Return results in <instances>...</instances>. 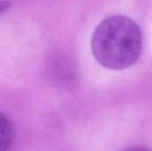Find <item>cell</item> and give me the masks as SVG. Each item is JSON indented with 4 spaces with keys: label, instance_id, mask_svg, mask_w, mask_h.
<instances>
[{
    "label": "cell",
    "instance_id": "obj_1",
    "mask_svg": "<svg viewBox=\"0 0 152 151\" xmlns=\"http://www.w3.org/2000/svg\"><path fill=\"white\" fill-rule=\"evenodd\" d=\"M91 47L102 66L113 70L126 69L140 58L142 49L140 27L127 16H110L95 28Z\"/></svg>",
    "mask_w": 152,
    "mask_h": 151
},
{
    "label": "cell",
    "instance_id": "obj_2",
    "mask_svg": "<svg viewBox=\"0 0 152 151\" xmlns=\"http://www.w3.org/2000/svg\"><path fill=\"white\" fill-rule=\"evenodd\" d=\"M14 139V128L12 121L0 112V151H8Z\"/></svg>",
    "mask_w": 152,
    "mask_h": 151
},
{
    "label": "cell",
    "instance_id": "obj_3",
    "mask_svg": "<svg viewBox=\"0 0 152 151\" xmlns=\"http://www.w3.org/2000/svg\"><path fill=\"white\" fill-rule=\"evenodd\" d=\"M123 151H152L151 150L145 148V147H142V146H134V147H130L126 150Z\"/></svg>",
    "mask_w": 152,
    "mask_h": 151
},
{
    "label": "cell",
    "instance_id": "obj_4",
    "mask_svg": "<svg viewBox=\"0 0 152 151\" xmlns=\"http://www.w3.org/2000/svg\"><path fill=\"white\" fill-rule=\"evenodd\" d=\"M10 6V3L8 1H0V13L4 12Z\"/></svg>",
    "mask_w": 152,
    "mask_h": 151
}]
</instances>
